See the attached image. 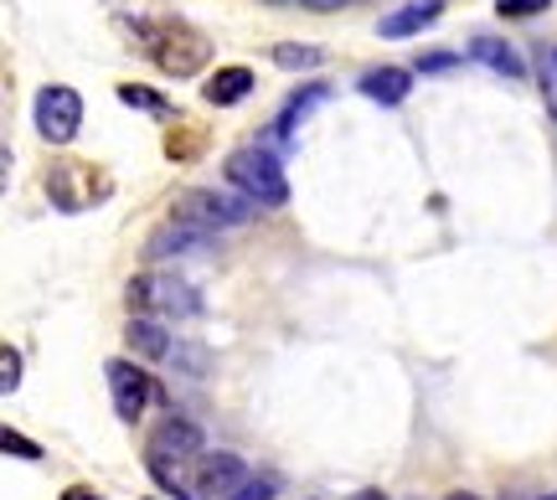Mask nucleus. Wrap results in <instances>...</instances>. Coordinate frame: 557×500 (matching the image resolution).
Instances as JSON below:
<instances>
[{"mask_svg": "<svg viewBox=\"0 0 557 500\" xmlns=\"http://www.w3.org/2000/svg\"><path fill=\"white\" fill-rule=\"evenodd\" d=\"M109 392H114V413H120V423H139V413L150 408V377L139 372L135 361H109Z\"/></svg>", "mask_w": 557, "mask_h": 500, "instance_id": "nucleus-8", "label": "nucleus"}, {"mask_svg": "<svg viewBox=\"0 0 557 500\" xmlns=\"http://www.w3.org/2000/svg\"><path fill=\"white\" fill-rule=\"evenodd\" d=\"M248 93H253V67H222V73H212L207 88H201V99L212 103V109H233V103H243Z\"/></svg>", "mask_w": 557, "mask_h": 500, "instance_id": "nucleus-12", "label": "nucleus"}, {"mask_svg": "<svg viewBox=\"0 0 557 500\" xmlns=\"http://www.w3.org/2000/svg\"><path fill=\"white\" fill-rule=\"evenodd\" d=\"M222 176L233 191H243V201H253V207H284L289 201V180H284V165L269 145H243L227 155L222 165Z\"/></svg>", "mask_w": 557, "mask_h": 500, "instance_id": "nucleus-3", "label": "nucleus"}, {"mask_svg": "<svg viewBox=\"0 0 557 500\" xmlns=\"http://www.w3.org/2000/svg\"><path fill=\"white\" fill-rule=\"evenodd\" d=\"M248 475H253V470H248L238 454H201L197 460V496L201 500H227Z\"/></svg>", "mask_w": 557, "mask_h": 500, "instance_id": "nucleus-9", "label": "nucleus"}, {"mask_svg": "<svg viewBox=\"0 0 557 500\" xmlns=\"http://www.w3.org/2000/svg\"><path fill=\"white\" fill-rule=\"evenodd\" d=\"M506 500H542V496H532V490H521V496H506Z\"/></svg>", "mask_w": 557, "mask_h": 500, "instance_id": "nucleus-28", "label": "nucleus"}, {"mask_svg": "<svg viewBox=\"0 0 557 500\" xmlns=\"http://www.w3.org/2000/svg\"><path fill=\"white\" fill-rule=\"evenodd\" d=\"M274 490H278V475L274 470H259V475H248L227 500H274Z\"/></svg>", "mask_w": 557, "mask_h": 500, "instance_id": "nucleus-19", "label": "nucleus"}, {"mask_svg": "<svg viewBox=\"0 0 557 500\" xmlns=\"http://www.w3.org/2000/svg\"><path fill=\"white\" fill-rule=\"evenodd\" d=\"M145 500H156V496H145Z\"/></svg>", "mask_w": 557, "mask_h": 500, "instance_id": "nucleus-31", "label": "nucleus"}, {"mask_svg": "<svg viewBox=\"0 0 557 500\" xmlns=\"http://www.w3.org/2000/svg\"><path fill=\"white\" fill-rule=\"evenodd\" d=\"M83 176H94V165H52L47 171V201L58 207V212H83V207H94L114 191V180L103 176L94 186H83Z\"/></svg>", "mask_w": 557, "mask_h": 500, "instance_id": "nucleus-7", "label": "nucleus"}, {"mask_svg": "<svg viewBox=\"0 0 557 500\" xmlns=\"http://www.w3.org/2000/svg\"><path fill=\"white\" fill-rule=\"evenodd\" d=\"M120 99L129 103V109H150V114H160V120H171V114H176V109L160 99V93H150L145 83H120Z\"/></svg>", "mask_w": 557, "mask_h": 500, "instance_id": "nucleus-17", "label": "nucleus"}, {"mask_svg": "<svg viewBox=\"0 0 557 500\" xmlns=\"http://www.w3.org/2000/svg\"><path fill=\"white\" fill-rule=\"evenodd\" d=\"M253 217V201L222 197V191H181L176 197V222L197 227V233H222V227H243Z\"/></svg>", "mask_w": 557, "mask_h": 500, "instance_id": "nucleus-4", "label": "nucleus"}, {"mask_svg": "<svg viewBox=\"0 0 557 500\" xmlns=\"http://www.w3.org/2000/svg\"><path fill=\"white\" fill-rule=\"evenodd\" d=\"M310 11H341V5H351V0H305Z\"/></svg>", "mask_w": 557, "mask_h": 500, "instance_id": "nucleus-25", "label": "nucleus"}, {"mask_svg": "<svg viewBox=\"0 0 557 500\" xmlns=\"http://www.w3.org/2000/svg\"><path fill=\"white\" fill-rule=\"evenodd\" d=\"M124 340H129V351H135V357H150V361L171 357V336H165V325L150 321V315H135V321L124 325Z\"/></svg>", "mask_w": 557, "mask_h": 500, "instance_id": "nucleus-15", "label": "nucleus"}, {"mask_svg": "<svg viewBox=\"0 0 557 500\" xmlns=\"http://www.w3.org/2000/svg\"><path fill=\"white\" fill-rule=\"evenodd\" d=\"M0 443H5V454H11V460H41V443L21 439L16 428H5V434H0Z\"/></svg>", "mask_w": 557, "mask_h": 500, "instance_id": "nucleus-20", "label": "nucleus"}, {"mask_svg": "<svg viewBox=\"0 0 557 500\" xmlns=\"http://www.w3.org/2000/svg\"><path fill=\"white\" fill-rule=\"evenodd\" d=\"M263 5H284V0H263Z\"/></svg>", "mask_w": 557, "mask_h": 500, "instance_id": "nucleus-30", "label": "nucleus"}, {"mask_svg": "<svg viewBox=\"0 0 557 500\" xmlns=\"http://www.w3.org/2000/svg\"><path fill=\"white\" fill-rule=\"evenodd\" d=\"M320 47H305V41H278L274 47V62L278 67H320Z\"/></svg>", "mask_w": 557, "mask_h": 500, "instance_id": "nucleus-18", "label": "nucleus"}, {"mask_svg": "<svg viewBox=\"0 0 557 500\" xmlns=\"http://www.w3.org/2000/svg\"><path fill=\"white\" fill-rule=\"evenodd\" d=\"M32 120H37V135L47 145H67L83 129V93L78 88H62V83H47L37 93Z\"/></svg>", "mask_w": 557, "mask_h": 500, "instance_id": "nucleus-6", "label": "nucleus"}, {"mask_svg": "<svg viewBox=\"0 0 557 500\" xmlns=\"http://www.w3.org/2000/svg\"><path fill=\"white\" fill-rule=\"evenodd\" d=\"M197 242H207V233H197V227H186V222L171 217L156 238H150L145 259H171V253H186V248H197Z\"/></svg>", "mask_w": 557, "mask_h": 500, "instance_id": "nucleus-16", "label": "nucleus"}, {"mask_svg": "<svg viewBox=\"0 0 557 500\" xmlns=\"http://www.w3.org/2000/svg\"><path fill=\"white\" fill-rule=\"evenodd\" d=\"M444 16V0H413V5H403V11H393V16L377 21V37H418V32H429L434 21Z\"/></svg>", "mask_w": 557, "mask_h": 500, "instance_id": "nucleus-10", "label": "nucleus"}, {"mask_svg": "<svg viewBox=\"0 0 557 500\" xmlns=\"http://www.w3.org/2000/svg\"><path fill=\"white\" fill-rule=\"evenodd\" d=\"M408 88H413V73L408 67H372V73H361L357 83V93H367L372 103H403L408 99Z\"/></svg>", "mask_w": 557, "mask_h": 500, "instance_id": "nucleus-11", "label": "nucleus"}, {"mask_svg": "<svg viewBox=\"0 0 557 500\" xmlns=\"http://www.w3.org/2000/svg\"><path fill=\"white\" fill-rule=\"evenodd\" d=\"M197 460H201V428L191 418H165L150 434V449H145V464L171 496L181 500H201L197 496Z\"/></svg>", "mask_w": 557, "mask_h": 500, "instance_id": "nucleus-1", "label": "nucleus"}, {"mask_svg": "<svg viewBox=\"0 0 557 500\" xmlns=\"http://www.w3.org/2000/svg\"><path fill=\"white\" fill-rule=\"evenodd\" d=\"M62 500H103L99 490H88V485H67V490H62Z\"/></svg>", "mask_w": 557, "mask_h": 500, "instance_id": "nucleus-24", "label": "nucleus"}, {"mask_svg": "<svg viewBox=\"0 0 557 500\" xmlns=\"http://www.w3.org/2000/svg\"><path fill=\"white\" fill-rule=\"evenodd\" d=\"M357 500H382V490H361V496Z\"/></svg>", "mask_w": 557, "mask_h": 500, "instance_id": "nucleus-27", "label": "nucleus"}, {"mask_svg": "<svg viewBox=\"0 0 557 500\" xmlns=\"http://www.w3.org/2000/svg\"><path fill=\"white\" fill-rule=\"evenodd\" d=\"M553 73H557V47H553Z\"/></svg>", "mask_w": 557, "mask_h": 500, "instance_id": "nucleus-29", "label": "nucleus"}, {"mask_svg": "<svg viewBox=\"0 0 557 500\" xmlns=\"http://www.w3.org/2000/svg\"><path fill=\"white\" fill-rule=\"evenodd\" d=\"M124 32H139L145 58L156 62L160 73H171V78H191L212 58V41L201 37L197 26H186V21H124Z\"/></svg>", "mask_w": 557, "mask_h": 500, "instance_id": "nucleus-2", "label": "nucleus"}, {"mask_svg": "<svg viewBox=\"0 0 557 500\" xmlns=\"http://www.w3.org/2000/svg\"><path fill=\"white\" fill-rule=\"evenodd\" d=\"M470 58L485 62V67H496L500 78H527V58H521L511 41H500V37H485V32H480V37L470 41Z\"/></svg>", "mask_w": 557, "mask_h": 500, "instance_id": "nucleus-13", "label": "nucleus"}, {"mask_svg": "<svg viewBox=\"0 0 557 500\" xmlns=\"http://www.w3.org/2000/svg\"><path fill=\"white\" fill-rule=\"evenodd\" d=\"M331 83H305V88H295V99L284 103V114H278V124H274V135L278 140H295V129H299V120L310 114V109H320V103H331Z\"/></svg>", "mask_w": 557, "mask_h": 500, "instance_id": "nucleus-14", "label": "nucleus"}, {"mask_svg": "<svg viewBox=\"0 0 557 500\" xmlns=\"http://www.w3.org/2000/svg\"><path fill=\"white\" fill-rule=\"evenodd\" d=\"M444 500H480V496H470V490H455V496H444Z\"/></svg>", "mask_w": 557, "mask_h": 500, "instance_id": "nucleus-26", "label": "nucleus"}, {"mask_svg": "<svg viewBox=\"0 0 557 500\" xmlns=\"http://www.w3.org/2000/svg\"><path fill=\"white\" fill-rule=\"evenodd\" d=\"M0 387H5V392H16L21 387V351L16 346H5V351H0Z\"/></svg>", "mask_w": 557, "mask_h": 500, "instance_id": "nucleus-21", "label": "nucleus"}, {"mask_svg": "<svg viewBox=\"0 0 557 500\" xmlns=\"http://www.w3.org/2000/svg\"><path fill=\"white\" fill-rule=\"evenodd\" d=\"M449 67H459L455 52H423L418 58V73H449Z\"/></svg>", "mask_w": 557, "mask_h": 500, "instance_id": "nucleus-23", "label": "nucleus"}, {"mask_svg": "<svg viewBox=\"0 0 557 500\" xmlns=\"http://www.w3.org/2000/svg\"><path fill=\"white\" fill-rule=\"evenodd\" d=\"M129 310L135 315H197V289L176 274H139L129 284Z\"/></svg>", "mask_w": 557, "mask_h": 500, "instance_id": "nucleus-5", "label": "nucleus"}, {"mask_svg": "<svg viewBox=\"0 0 557 500\" xmlns=\"http://www.w3.org/2000/svg\"><path fill=\"white\" fill-rule=\"evenodd\" d=\"M553 0H496V11L506 21H521V16H537V11H547Z\"/></svg>", "mask_w": 557, "mask_h": 500, "instance_id": "nucleus-22", "label": "nucleus"}]
</instances>
